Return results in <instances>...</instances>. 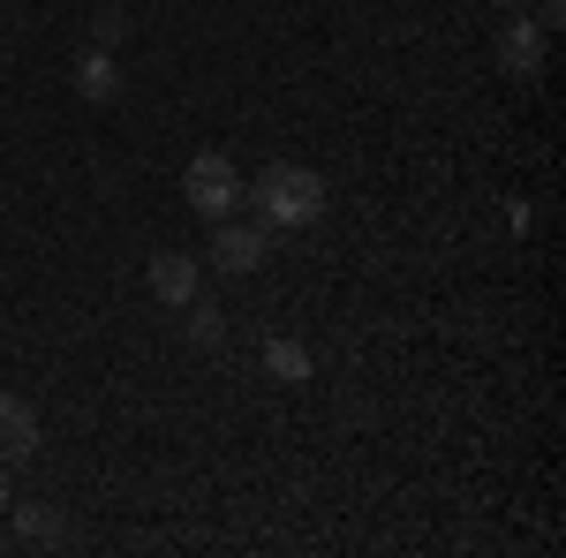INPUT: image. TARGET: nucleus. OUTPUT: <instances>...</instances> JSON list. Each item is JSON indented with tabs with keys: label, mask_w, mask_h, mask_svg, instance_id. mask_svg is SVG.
I'll use <instances>...</instances> for the list:
<instances>
[{
	"label": "nucleus",
	"mask_w": 566,
	"mask_h": 558,
	"mask_svg": "<svg viewBox=\"0 0 566 558\" xmlns=\"http://www.w3.org/2000/svg\"><path fill=\"white\" fill-rule=\"evenodd\" d=\"M242 204H258V219L272 227V234L317 227V219H325V173H310V167H264L258 189H242Z\"/></svg>",
	"instance_id": "1"
},
{
	"label": "nucleus",
	"mask_w": 566,
	"mask_h": 558,
	"mask_svg": "<svg viewBox=\"0 0 566 558\" xmlns=\"http://www.w3.org/2000/svg\"><path fill=\"white\" fill-rule=\"evenodd\" d=\"M181 197H189L197 219H227V212H242V173H234L227 151H197L189 173H181Z\"/></svg>",
	"instance_id": "2"
},
{
	"label": "nucleus",
	"mask_w": 566,
	"mask_h": 558,
	"mask_svg": "<svg viewBox=\"0 0 566 558\" xmlns=\"http://www.w3.org/2000/svg\"><path fill=\"white\" fill-rule=\"evenodd\" d=\"M264 250H272V227H264V219H212V250H205V264H219V272H234V280H242V272H258L264 264Z\"/></svg>",
	"instance_id": "3"
},
{
	"label": "nucleus",
	"mask_w": 566,
	"mask_h": 558,
	"mask_svg": "<svg viewBox=\"0 0 566 558\" xmlns=\"http://www.w3.org/2000/svg\"><path fill=\"white\" fill-rule=\"evenodd\" d=\"M544 39H552V31H536L528 15H506V23H499V69L522 76V84H536V76H544Z\"/></svg>",
	"instance_id": "4"
},
{
	"label": "nucleus",
	"mask_w": 566,
	"mask_h": 558,
	"mask_svg": "<svg viewBox=\"0 0 566 558\" xmlns=\"http://www.w3.org/2000/svg\"><path fill=\"white\" fill-rule=\"evenodd\" d=\"M39 453V415H31V400L23 392H0V468H15V461H31Z\"/></svg>",
	"instance_id": "5"
},
{
	"label": "nucleus",
	"mask_w": 566,
	"mask_h": 558,
	"mask_svg": "<svg viewBox=\"0 0 566 558\" xmlns=\"http://www.w3.org/2000/svg\"><path fill=\"white\" fill-rule=\"evenodd\" d=\"M197 287H205V257H181V250H159L151 257V295L159 302H197Z\"/></svg>",
	"instance_id": "6"
},
{
	"label": "nucleus",
	"mask_w": 566,
	"mask_h": 558,
	"mask_svg": "<svg viewBox=\"0 0 566 558\" xmlns=\"http://www.w3.org/2000/svg\"><path fill=\"white\" fill-rule=\"evenodd\" d=\"M264 370H272L280 386H310V370H317V362H310L303 340H272V347H264Z\"/></svg>",
	"instance_id": "7"
},
{
	"label": "nucleus",
	"mask_w": 566,
	"mask_h": 558,
	"mask_svg": "<svg viewBox=\"0 0 566 558\" xmlns=\"http://www.w3.org/2000/svg\"><path fill=\"white\" fill-rule=\"evenodd\" d=\"M76 91H84V98H98V106H106V98H114V91H122V76H114V53H98V45H91L84 61H76Z\"/></svg>",
	"instance_id": "8"
},
{
	"label": "nucleus",
	"mask_w": 566,
	"mask_h": 558,
	"mask_svg": "<svg viewBox=\"0 0 566 558\" xmlns=\"http://www.w3.org/2000/svg\"><path fill=\"white\" fill-rule=\"evenodd\" d=\"M8 514H15V536H23V544H61V520L45 514V506H15V498H8Z\"/></svg>",
	"instance_id": "9"
},
{
	"label": "nucleus",
	"mask_w": 566,
	"mask_h": 558,
	"mask_svg": "<svg viewBox=\"0 0 566 558\" xmlns=\"http://www.w3.org/2000/svg\"><path fill=\"white\" fill-rule=\"evenodd\" d=\"M189 309V347H219L227 340V317H219L212 302H181Z\"/></svg>",
	"instance_id": "10"
},
{
	"label": "nucleus",
	"mask_w": 566,
	"mask_h": 558,
	"mask_svg": "<svg viewBox=\"0 0 566 558\" xmlns=\"http://www.w3.org/2000/svg\"><path fill=\"white\" fill-rule=\"evenodd\" d=\"M122 39H129V8H98V15H91V45L114 53Z\"/></svg>",
	"instance_id": "11"
},
{
	"label": "nucleus",
	"mask_w": 566,
	"mask_h": 558,
	"mask_svg": "<svg viewBox=\"0 0 566 558\" xmlns=\"http://www.w3.org/2000/svg\"><path fill=\"white\" fill-rule=\"evenodd\" d=\"M0 514H8V468H0Z\"/></svg>",
	"instance_id": "12"
},
{
	"label": "nucleus",
	"mask_w": 566,
	"mask_h": 558,
	"mask_svg": "<svg viewBox=\"0 0 566 558\" xmlns=\"http://www.w3.org/2000/svg\"><path fill=\"white\" fill-rule=\"evenodd\" d=\"M506 8H522V0H506Z\"/></svg>",
	"instance_id": "13"
}]
</instances>
